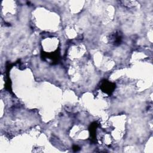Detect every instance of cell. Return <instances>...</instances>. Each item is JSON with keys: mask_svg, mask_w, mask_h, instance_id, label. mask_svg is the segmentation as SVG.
<instances>
[{"mask_svg": "<svg viewBox=\"0 0 153 153\" xmlns=\"http://www.w3.org/2000/svg\"><path fill=\"white\" fill-rule=\"evenodd\" d=\"M109 42L114 45H119L122 39V35L120 31H116L112 33L109 36Z\"/></svg>", "mask_w": 153, "mask_h": 153, "instance_id": "obj_1", "label": "cell"}, {"mask_svg": "<svg viewBox=\"0 0 153 153\" xmlns=\"http://www.w3.org/2000/svg\"><path fill=\"white\" fill-rule=\"evenodd\" d=\"M115 84L108 81H103L100 85L101 90L108 94H110L114 89Z\"/></svg>", "mask_w": 153, "mask_h": 153, "instance_id": "obj_2", "label": "cell"}]
</instances>
